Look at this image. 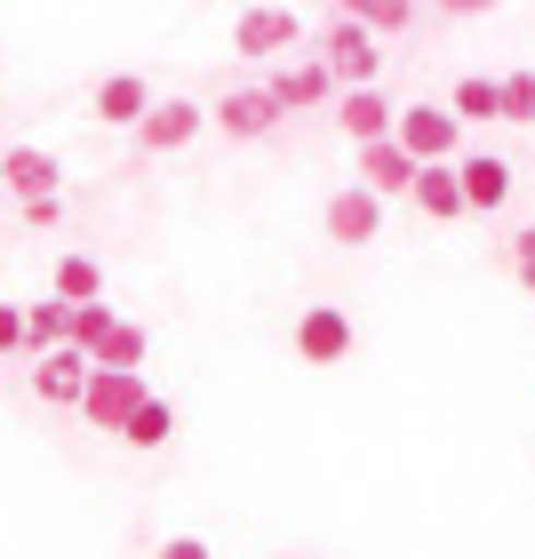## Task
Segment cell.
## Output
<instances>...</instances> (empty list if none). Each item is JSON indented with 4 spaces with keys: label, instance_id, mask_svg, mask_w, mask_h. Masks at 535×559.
I'll return each instance as SVG.
<instances>
[{
    "label": "cell",
    "instance_id": "1",
    "mask_svg": "<svg viewBox=\"0 0 535 559\" xmlns=\"http://www.w3.org/2000/svg\"><path fill=\"white\" fill-rule=\"evenodd\" d=\"M376 40H384V33H368L360 16H336L320 33V57H328V72H336L344 88H368L376 72H384V48H376Z\"/></svg>",
    "mask_w": 535,
    "mask_h": 559
},
{
    "label": "cell",
    "instance_id": "2",
    "mask_svg": "<svg viewBox=\"0 0 535 559\" xmlns=\"http://www.w3.org/2000/svg\"><path fill=\"white\" fill-rule=\"evenodd\" d=\"M152 400V384H144V368H88V392H81V416L96 424V431H120L136 408Z\"/></svg>",
    "mask_w": 535,
    "mask_h": 559
},
{
    "label": "cell",
    "instance_id": "3",
    "mask_svg": "<svg viewBox=\"0 0 535 559\" xmlns=\"http://www.w3.org/2000/svg\"><path fill=\"white\" fill-rule=\"evenodd\" d=\"M328 240L336 248H368L376 233H384V192L376 185H344V192H328Z\"/></svg>",
    "mask_w": 535,
    "mask_h": 559
},
{
    "label": "cell",
    "instance_id": "4",
    "mask_svg": "<svg viewBox=\"0 0 535 559\" xmlns=\"http://www.w3.org/2000/svg\"><path fill=\"white\" fill-rule=\"evenodd\" d=\"M392 136L416 152V160H455V144H464V112H455V105H407Z\"/></svg>",
    "mask_w": 535,
    "mask_h": 559
},
{
    "label": "cell",
    "instance_id": "5",
    "mask_svg": "<svg viewBox=\"0 0 535 559\" xmlns=\"http://www.w3.org/2000/svg\"><path fill=\"white\" fill-rule=\"evenodd\" d=\"M296 40H304V16H296V9H272V0L240 9V24H233V48H240V57H288Z\"/></svg>",
    "mask_w": 535,
    "mask_h": 559
},
{
    "label": "cell",
    "instance_id": "6",
    "mask_svg": "<svg viewBox=\"0 0 535 559\" xmlns=\"http://www.w3.org/2000/svg\"><path fill=\"white\" fill-rule=\"evenodd\" d=\"M344 352H352V320H344V304H304V312H296V360L336 368Z\"/></svg>",
    "mask_w": 535,
    "mask_h": 559
},
{
    "label": "cell",
    "instance_id": "7",
    "mask_svg": "<svg viewBox=\"0 0 535 559\" xmlns=\"http://www.w3.org/2000/svg\"><path fill=\"white\" fill-rule=\"evenodd\" d=\"M88 368H96V352H81V344H57V352H40L33 360V392L40 400H72V408H81V392H88Z\"/></svg>",
    "mask_w": 535,
    "mask_h": 559
},
{
    "label": "cell",
    "instance_id": "8",
    "mask_svg": "<svg viewBox=\"0 0 535 559\" xmlns=\"http://www.w3.org/2000/svg\"><path fill=\"white\" fill-rule=\"evenodd\" d=\"M280 96L272 88H233V96H216V129L224 136H240V144H257V136H272L280 129Z\"/></svg>",
    "mask_w": 535,
    "mask_h": 559
},
{
    "label": "cell",
    "instance_id": "9",
    "mask_svg": "<svg viewBox=\"0 0 535 559\" xmlns=\"http://www.w3.org/2000/svg\"><path fill=\"white\" fill-rule=\"evenodd\" d=\"M200 129H209V112L185 105V96H168V105H152V112L136 120V144H144V152H185Z\"/></svg>",
    "mask_w": 535,
    "mask_h": 559
},
{
    "label": "cell",
    "instance_id": "10",
    "mask_svg": "<svg viewBox=\"0 0 535 559\" xmlns=\"http://www.w3.org/2000/svg\"><path fill=\"white\" fill-rule=\"evenodd\" d=\"M264 88H272V96H280L288 112H312V105H328V96H336L344 81L328 72V57H304V64H280Z\"/></svg>",
    "mask_w": 535,
    "mask_h": 559
},
{
    "label": "cell",
    "instance_id": "11",
    "mask_svg": "<svg viewBox=\"0 0 535 559\" xmlns=\"http://www.w3.org/2000/svg\"><path fill=\"white\" fill-rule=\"evenodd\" d=\"M336 129H344L352 144H376V136L400 129V105H384L376 81H368V88H344V96H336Z\"/></svg>",
    "mask_w": 535,
    "mask_h": 559
},
{
    "label": "cell",
    "instance_id": "12",
    "mask_svg": "<svg viewBox=\"0 0 535 559\" xmlns=\"http://www.w3.org/2000/svg\"><path fill=\"white\" fill-rule=\"evenodd\" d=\"M416 168H424V160H416V152H407L400 136L360 144V185H376L384 200H392V192H416Z\"/></svg>",
    "mask_w": 535,
    "mask_h": 559
},
{
    "label": "cell",
    "instance_id": "13",
    "mask_svg": "<svg viewBox=\"0 0 535 559\" xmlns=\"http://www.w3.org/2000/svg\"><path fill=\"white\" fill-rule=\"evenodd\" d=\"M88 112L105 120V129H136V120L152 112V88L136 81V72H105V81H96V96H88Z\"/></svg>",
    "mask_w": 535,
    "mask_h": 559
},
{
    "label": "cell",
    "instance_id": "14",
    "mask_svg": "<svg viewBox=\"0 0 535 559\" xmlns=\"http://www.w3.org/2000/svg\"><path fill=\"white\" fill-rule=\"evenodd\" d=\"M416 209L431 224H455V216L472 209V200H464V168H455V160H424L416 168Z\"/></svg>",
    "mask_w": 535,
    "mask_h": 559
},
{
    "label": "cell",
    "instance_id": "15",
    "mask_svg": "<svg viewBox=\"0 0 535 559\" xmlns=\"http://www.w3.org/2000/svg\"><path fill=\"white\" fill-rule=\"evenodd\" d=\"M464 168V200H472V216H488L512 200V160H496V152H472V160H455Z\"/></svg>",
    "mask_w": 535,
    "mask_h": 559
},
{
    "label": "cell",
    "instance_id": "16",
    "mask_svg": "<svg viewBox=\"0 0 535 559\" xmlns=\"http://www.w3.org/2000/svg\"><path fill=\"white\" fill-rule=\"evenodd\" d=\"M57 160L48 152H33V144H16V152H0V185H9L16 200H40V192H57Z\"/></svg>",
    "mask_w": 535,
    "mask_h": 559
},
{
    "label": "cell",
    "instance_id": "17",
    "mask_svg": "<svg viewBox=\"0 0 535 559\" xmlns=\"http://www.w3.org/2000/svg\"><path fill=\"white\" fill-rule=\"evenodd\" d=\"M64 336H72V304H64V296L24 304V352H33V360H40V352H57Z\"/></svg>",
    "mask_w": 535,
    "mask_h": 559
},
{
    "label": "cell",
    "instance_id": "18",
    "mask_svg": "<svg viewBox=\"0 0 535 559\" xmlns=\"http://www.w3.org/2000/svg\"><path fill=\"white\" fill-rule=\"evenodd\" d=\"M448 105L464 112V120H503V81H488V72H464Z\"/></svg>",
    "mask_w": 535,
    "mask_h": 559
},
{
    "label": "cell",
    "instance_id": "19",
    "mask_svg": "<svg viewBox=\"0 0 535 559\" xmlns=\"http://www.w3.org/2000/svg\"><path fill=\"white\" fill-rule=\"evenodd\" d=\"M336 16H360L368 33H407V24H416V0H336Z\"/></svg>",
    "mask_w": 535,
    "mask_h": 559
},
{
    "label": "cell",
    "instance_id": "20",
    "mask_svg": "<svg viewBox=\"0 0 535 559\" xmlns=\"http://www.w3.org/2000/svg\"><path fill=\"white\" fill-rule=\"evenodd\" d=\"M144 352H152V336L136 320H112V336L96 344V368H144Z\"/></svg>",
    "mask_w": 535,
    "mask_h": 559
},
{
    "label": "cell",
    "instance_id": "21",
    "mask_svg": "<svg viewBox=\"0 0 535 559\" xmlns=\"http://www.w3.org/2000/svg\"><path fill=\"white\" fill-rule=\"evenodd\" d=\"M168 431H176V416H168V400H144V408L120 424V440L129 448H168Z\"/></svg>",
    "mask_w": 535,
    "mask_h": 559
},
{
    "label": "cell",
    "instance_id": "22",
    "mask_svg": "<svg viewBox=\"0 0 535 559\" xmlns=\"http://www.w3.org/2000/svg\"><path fill=\"white\" fill-rule=\"evenodd\" d=\"M57 296H64V304L105 296V272H96V257H64V264H57Z\"/></svg>",
    "mask_w": 535,
    "mask_h": 559
},
{
    "label": "cell",
    "instance_id": "23",
    "mask_svg": "<svg viewBox=\"0 0 535 559\" xmlns=\"http://www.w3.org/2000/svg\"><path fill=\"white\" fill-rule=\"evenodd\" d=\"M112 320H120V312H112V304H96V296H88V304H72V336H64V344L96 352V344L112 336Z\"/></svg>",
    "mask_w": 535,
    "mask_h": 559
},
{
    "label": "cell",
    "instance_id": "24",
    "mask_svg": "<svg viewBox=\"0 0 535 559\" xmlns=\"http://www.w3.org/2000/svg\"><path fill=\"white\" fill-rule=\"evenodd\" d=\"M503 120H535V72H503Z\"/></svg>",
    "mask_w": 535,
    "mask_h": 559
},
{
    "label": "cell",
    "instance_id": "25",
    "mask_svg": "<svg viewBox=\"0 0 535 559\" xmlns=\"http://www.w3.org/2000/svg\"><path fill=\"white\" fill-rule=\"evenodd\" d=\"M512 272H520V288H535V224L512 233Z\"/></svg>",
    "mask_w": 535,
    "mask_h": 559
},
{
    "label": "cell",
    "instance_id": "26",
    "mask_svg": "<svg viewBox=\"0 0 535 559\" xmlns=\"http://www.w3.org/2000/svg\"><path fill=\"white\" fill-rule=\"evenodd\" d=\"M152 559H216V551H209V544H200V536H168V544H160V551H152Z\"/></svg>",
    "mask_w": 535,
    "mask_h": 559
},
{
    "label": "cell",
    "instance_id": "27",
    "mask_svg": "<svg viewBox=\"0 0 535 559\" xmlns=\"http://www.w3.org/2000/svg\"><path fill=\"white\" fill-rule=\"evenodd\" d=\"M0 352H24V312L16 304H0Z\"/></svg>",
    "mask_w": 535,
    "mask_h": 559
},
{
    "label": "cell",
    "instance_id": "28",
    "mask_svg": "<svg viewBox=\"0 0 535 559\" xmlns=\"http://www.w3.org/2000/svg\"><path fill=\"white\" fill-rule=\"evenodd\" d=\"M448 16H488V9H503V0H440Z\"/></svg>",
    "mask_w": 535,
    "mask_h": 559
},
{
    "label": "cell",
    "instance_id": "29",
    "mask_svg": "<svg viewBox=\"0 0 535 559\" xmlns=\"http://www.w3.org/2000/svg\"><path fill=\"white\" fill-rule=\"evenodd\" d=\"M0 200H9V185H0Z\"/></svg>",
    "mask_w": 535,
    "mask_h": 559
}]
</instances>
